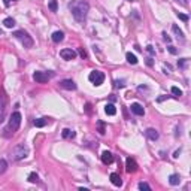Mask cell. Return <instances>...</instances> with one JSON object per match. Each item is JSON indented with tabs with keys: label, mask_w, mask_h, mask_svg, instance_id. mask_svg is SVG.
<instances>
[{
	"label": "cell",
	"mask_w": 191,
	"mask_h": 191,
	"mask_svg": "<svg viewBox=\"0 0 191 191\" xmlns=\"http://www.w3.org/2000/svg\"><path fill=\"white\" fill-rule=\"evenodd\" d=\"M70 11H72V15L73 18L78 21V23H84L85 18H87V13L90 11V5L84 0H75L69 5Z\"/></svg>",
	"instance_id": "6da1fadb"
},
{
	"label": "cell",
	"mask_w": 191,
	"mask_h": 191,
	"mask_svg": "<svg viewBox=\"0 0 191 191\" xmlns=\"http://www.w3.org/2000/svg\"><path fill=\"white\" fill-rule=\"evenodd\" d=\"M20 125H21V113L20 112H13L11 115V118H9V124H8V127L5 128V136L6 137H9L11 135H13L18 128H20Z\"/></svg>",
	"instance_id": "7a4b0ae2"
},
{
	"label": "cell",
	"mask_w": 191,
	"mask_h": 191,
	"mask_svg": "<svg viewBox=\"0 0 191 191\" xmlns=\"http://www.w3.org/2000/svg\"><path fill=\"white\" fill-rule=\"evenodd\" d=\"M8 105H9V99L8 94L3 87H0V124L5 121L6 113H8Z\"/></svg>",
	"instance_id": "3957f363"
},
{
	"label": "cell",
	"mask_w": 191,
	"mask_h": 191,
	"mask_svg": "<svg viewBox=\"0 0 191 191\" xmlns=\"http://www.w3.org/2000/svg\"><path fill=\"white\" fill-rule=\"evenodd\" d=\"M12 36H15L18 40H21V44L24 45V48H32V46H33L32 36L27 33V32H24V30H17V32H13Z\"/></svg>",
	"instance_id": "277c9868"
},
{
	"label": "cell",
	"mask_w": 191,
	"mask_h": 191,
	"mask_svg": "<svg viewBox=\"0 0 191 191\" xmlns=\"http://www.w3.org/2000/svg\"><path fill=\"white\" fill-rule=\"evenodd\" d=\"M29 155V148L24 145V143H20V145H17L13 149H12V155L11 157L13 160H23Z\"/></svg>",
	"instance_id": "5b68a950"
},
{
	"label": "cell",
	"mask_w": 191,
	"mask_h": 191,
	"mask_svg": "<svg viewBox=\"0 0 191 191\" xmlns=\"http://www.w3.org/2000/svg\"><path fill=\"white\" fill-rule=\"evenodd\" d=\"M88 79H90L96 87H99V85L103 84V81H105V73L100 72V70H93L90 73V76H88Z\"/></svg>",
	"instance_id": "8992f818"
},
{
	"label": "cell",
	"mask_w": 191,
	"mask_h": 191,
	"mask_svg": "<svg viewBox=\"0 0 191 191\" xmlns=\"http://www.w3.org/2000/svg\"><path fill=\"white\" fill-rule=\"evenodd\" d=\"M60 55H61L63 60H73V58H76V52L72 48H66V49L60 51Z\"/></svg>",
	"instance_id": "52a82bcc"
},
{
	"label": "cell",
	"mask_w": 191,
	"mask_h": 191,
	"mask_svg": "<svg viewBox=\"0 0 191 191\" xmlns=\"http://www.w3.org/2000/svg\"><path fill=\"white\" fill-rule=\"evenodd\" d=\"M137 163H136L133 158H127L125 160V170L128 172V173H135L136 170H137Z\"/></svg>",
	"instance_id": "ba28073f"
},
{
	"label": "cell",
	"mask_w": 191,
	"mask_h": 191,
	"mask_svg": "<svg viewBox=\"0 0 191 191\" xmlns=\"http://www.w3.org/2000/svg\"><path fill=\"white\" fill-rule=\"evenodd\" d=\"M33 79L36 81V82H39V84H45V82H48L49 76H48L46 73H44V72H34Z\"/></svg>",
	"instance_id": "9c48e42d"
},
{
	"label": "cell",
	"mask_w": 191,
	"mask_h": 191,
	"mask_svg": "<svg viewBox=\"0 0 191 191\" xmlns=\"http://www.w3.org/2000/svg\"><path fill=\"white\" fill-rule=\"evenodd\" d=\"M130 109H132V112L135 113V115H139V117H142L145 113V109H143V106L140 103H132Z\"/></svg>",
	"instance_id": "30bf717a"
},
{
	"label": "cell",
	"mask_w": 191,
	"mask_h": 191,
	"mask_svg": "<svg viewBox=\"0 0 191 191\" xmlns=\"http://www.w3.org/2000/svg\"><path fill=\"white\" fill-rule=\"evenodd\" d=\"M60 87L64 88V90H76V84L72 81V79H64L60 82Z\"/></svg>",
	"instance_id": "8fae6325"
},
{
	"label": "cell",
	"mask_w": 191,
	"mask_h": 191,
	"mask_svg": "<svg viewBox=\"0 0 191 191\" xmlns=\"http://www.w3.org/2000/svg\"><path fill=\"white\" fill-rule=\"evenodd\" d=\"M111 182H112L115 187H121L123 185V179H121V176L118 175V173H111Z\"/></svg>",
	"instance_id": "7c38bea8"
},
{
	"label": "cell",
	"mask_w": 191,
	"mask_h": 191,
	"mask_svg": "<svg viewBox=\"0 0 191 191\" xmlns=\"http://www.w3.org/2000/svg\"><path fill=\"white\" fill-rule=\"evenodd\" d=\"M101 161H103V164H111L113 161V155L109 151H105V152L101 154Z\"/></svg>",
	"instance_id": "4fadbf2b"
},
{
	"label": "cell",
	"mask_w": 191,
	"mask_h": 191,
	"mask_svg": "<svg viewBox=\"0 0 191 191\" xmlns=\"http://www.w3.org/2000/svg\"><path fill=\"white\" fill-rule=\"evenodd\" d=\"M63 39H64V33H63V32L58 30V32H54V33H52V40H54L55 44H60Z\"/></svg>",
	"instance_id": "5bb4252c"
},
{
	"label": "cell",
	"mask_w": 191,
	"mask_h": 191,
	"mask_svg": "<svg viewBox=\"0 0 191 191\" xmlns=\"http://www.w3.org/2000/svg\"><path fill=\"white\" fill-rule=\"evenodd\" d=\"M146 136L151 139V140H157L158 139V132L155 128H148L146 130Z\"/></svg>",
	"instance_id": "9a60e30c"
},
{
	"label": "cell",
	"mask_w": 191,
	"mask_h": 191,
	"mask_svg": "<svg viewBox=\"0 0 191 191\" xmlns=\"http://www.w3.org/2000/svg\"><path fill=\"white\" fill-rule=\"evenodd\" d=\"M61 136H63L64 139H73V137L76 136V133H75L73 130H70V128H64L63 133H61Z\"/></svg>",
	"instance_id": "2e32d148"
},
{
	"label": "cell",
	"mask_w": 191,
	"mask_h": 191,
	"mask_svg": "<svg viewBox=\"0 0 191 191\" xmlns=\"http://www.w3.org/2000/svg\"><path fill=\"white\" fill-rule=\"evenodd\" d=\"M105 112L108 113V115H115V113H117V108L113 106L112 103H108V105L105 106Z\"/></svg>",
	"instance_id": "e0dca14e"
},
{
	"label": "cell",
	"mask_w": 191,
	"mask_h": 191,
	"mask_svg": "<svg viewBox=\"0 0 191 191\" xmlns=\"http://www.w3.org/2000/svg\"><path fill=\"white\" fill-rule=\"evenodd\" d=\"M48 123H49L48 118H39V120H34L33 121V124L36 125V127H45Z\"/></svg>",
	"instance_id": "ac0fdd59"
},
{
	"label": "cell",
	"mask_w": 191,
	"mask_h": 191,
	"mask_svg": "<svg viewBox=\"0 0 191 191\" xmlns=\"http://www.w3.org/2000/svg\"><path fill=\"white\" fill-rule=\"evenodd\" d=\"M169 182H170L172 185H179L181 176L179 175H170V176H169Z\"/></svg>",
	"instance_id": "d6986e66"
},
{
	"label": "cell",
	"mask_w": 191,
	"mask_h": 191,
	"mask_svg": "<svg viewBox=\"0 0 191 191\" xmlns=\"http://www.w3.org/2000/svg\"><path fill=\"white\" fill-rule=\"evenodd\" d=\"M125 58H127V61H128L130 64H137V57H136L135 54H132V52H127Z\"/></svg>",
	"instance_id": "ffe728a7"
},
{
	"label": "cell",
	"mask_w": 191,
	"mask_h": 191,
	"mask_svg": "<svg viewBox=\"0 0 191 191\" xmlns=\"http://www.w3.org/2000/svg\"><path fill=\"white\" fill-rule=\"evenodd\" d=\"M172 29H173V32H175V33L178 34V39H181V40H184V33H182V30H181L179 27H178V25H173Z\"/></svg>",
	"instance_id": "44dd1931"
},
{
	"label": "cell",
	"mask_w": 191,
	"mask_h": 191,
	"mask_svg": "<svg viewBox=\"0 0 191 191\" xmlns=\"http://www.w3.org/2000/svg\"><path fill=\"white\" fill-rule=\"evenodd\" d=\"M3 24H5L8 29H11V27H13V25H15V21H13V18H6V20L3 21Z\"/></svg>",
	"instance_id": "7402d4cb"
},
{
	"label": "cell",
	"mask_w": 191,
	"mask_h": 191,
	"mask_svg": "<svg viewBox=\"0 0 191 191\" xmlns=\"http://www.w3.org/2000/svg\"><path fill=\"white\" fill-rule=\"evenodd\" d=\"M6 169H8V163H6V160H0V173H5Z\"/></svg>",
	"instance_id": "603a6c76"
},
{
	"label": "cell",
	"mask_w": 191,
	"mask_h": 191,
	"mask_svg": "<svg viewBox=\"0 0 191 191\" xmlns=\"http://www.w3.org/2000/svg\"><path fill=\"white\" fill-rule=\"evenodd\" d=\"M49 9L52 12H57V9H58V3H57V0H51L49 2Z\"/></svg>",
	"instance_id": "cb8c5ba5"
},
{
	"label": "cell",
	"mask_w": 191,
	"mask_h": 191,
	"mask_svg": "<svg viewBox=\"0 0 191 191\" xmlns=\"http://www.w3.org/2000/svg\"><path fill=\"white\" fill-rule=\"evenodd\" d=\"M172 94H173V97H181V96H182V91H181L178 87H172Z\"/></svg>",
	"instance_id": "d4e9b609"
},
{
	"label": "cell",
	"mask_w": 191,
	"mask_h": 191,
	"mask_svg": "<svg viewBox=\"0 0 191 191\" xmlns=\"http://www.w3.org/2000/svg\"><path fill=\"white\" fill-rule=\"evenodd\" d=\"M137 187H139V190H145V191H151V187H149V185H148V184H146V182H139V185H137Z\"/></svg>",
	"instance_id": "484cf974"
},
{
	"label": "cell",
	"mask_w": 191,
	"mask_h": 191,
	"mask_svg": "<svg viewBox=\"0 0 191 191\" xmlns=\"http://www.w3.org/2000/svg\"><path fill=\"white\" fill-rule=\"evenodd\" d=\"M29 181H30V182H37V181H39V176H37V173H30V175H29Z\"/></svg>",
	"instance_id": "4316f807"
},
{
	"label": "cell",
	"mask_w": 191,
	"mask_h": 191,
	"mask_svg": "<svg viewBox=\"0 0 191 191\" xmlns=\"http://www.w3.org/2000/svg\"><path fill=\"white\" fill-rule=\"evenodd\" d=\"M115 87H117V88H123V87H125V81H124V79H121V81L117 79V81H115Z\"/></svg>",
	"instance_id": "83f0119b"
},
{
	"label": "cell",
	"mask_w": 191,
	"mask_h": 191,
	"mask_svg": "<svg viewBox=\"0 0 191 191\" xmlns=\"http://www.w3.org/2000/svg\"><path fill=\"white\" fill-rule=\"evenodd\" d=\"M78 54L82 57V58H87V57H88V55H87V51H85L84 48H79V49H78Z\"/></svg>",
	"instance_id": "f1b7e54d"
},
{
	"label": "cell",
	"mask_w": 191,
	"mask_h": 191,
	"mask_svg": "<svg viewBox=\"0 0 191 191\" xmlns=\"http://www.w3.org/2000/svg\"><path fill=\"white\" fill-rule=\"evenodd\" d=\"M178 18L182 20V21H185V23L188 21V17H187V15H184V13H179V12H178Z\"/></svg>",
	"instance_id": "f546056e"
},
{
	"label": "cell",
	"mask_w": 191,
	"mask_h": 191,
	"mask_svg": "<svg viewBox=\"0 0 191 191\" xmlns=\"http://www.w3.org/2000/svg\"><path fill=\"white\" fill-rule=\"evenodd\" d=\"M167 49H169V52H170V54H178V49H176L175 46H169Z\"/></svg>",
	"instance_id": "4dcf8cb0"
},
{
	"label": "cell",
	"mask_w": 191,
	"mask_h": 191,
	"mask_svg": "<svg viewBox=\"0 0 191 191\" xmlns=\"http://www.w3.org/2000/svg\"><path fill=\"white\" fill-rule=\"evenodd\" d=\"M187 61H188L187 58H182V60H181L179 63H178V66H181V67H185V64H187Z\"/></svg>",
	"instance_id": "1f68e13d"
},
{
	"label": "cell",
	"mask_w": 191,
	"mask_h": 191,
	"mask_svg": "<svg viewBox=\"0 0 191 191\" xmlns=\"http://www.w3.org/2000/svg\"><path fill=\"white\" fill-rule=\"evenodd\" d=\"M146 49H148V52H149V54H152V55L155 54V51H154V48H152V46H151V45H148V46H146Z\"/></svg>",
	"instance_id": "d6a6232c"
},
{
	"label": "cell",
	"mask_w": 191,
	"mask_h": 191,
	"mask_svg": "<svg viewBox=\"0 0 191 191\" xmlns=\"http://www.w3.org/2000/svg\"><path fill=\"white\" fill-rule=\"evenodd\" d=\"M99 130H100L101 135H105V127H103V123H100V121H99Z\"/></svg>",
	"instance_id": "836d02e7"
},
{
	"label": "cell",
	"mask_w": 191,
	"mask_h": 191,
	"mask_svg": "<svg viewBox=\"0 0 191 191\" xmlns=\"http://www.w3.org/2000/svg\"><path fill=\"white\" fill-rule=\"evenodd\" d=\"M166 99H169V96H161V97H158L157 101H164Z\"/></svg>",
	"instance_id": "e575fe53"
},
{
	"label": "cell",
	"mask_w": 191,
	"mask_h": 191,
	"mask_svg": "<svg viewBox=\"0 0 191 191\" xmlns=\"http://www.w3.org/2000/svg\"><path fill=\"white\" fill-rule=\"evenodd\" d=\"M146 64H148V66H152V60L148 58V60H146Z\"/></svg>",
	"instance_id": "d590c367"
},
{
	"label": "cell",
	"mask_w": 191,
	"mask_h": 191,
	"mask_svg": "<svg viewBox=\"0 0 191 191\" xmlns=\"http://www.w3.org/2000/svg\"><path fill=\"white\" fill-rule=\"evenodd\" d=\"M163 36H164V40H166V42H170V37H169L167 34L164 33V34H163Z\"/></svg>",
	"instance_id": "8d00e7d4"
},
{
	"label": "cell",
	"mask_w": 191,
	"mask_h": 191,
	"mask_svg": "<svg viewBox=\"0 0 191 191\" xmlns=\"http://www.w3.org/2000/svg\"><path fill=\"white\" fill-rule=\"evenodd\" d=\"M11 2H13V0H5V5H6V6H9V3H11Z\"/></svg>",
	"instance_id": "74e56055"
},
{
	"label": "cell",
	"mask_w": 191,
	"mask_h": 191,
	"mask_svg": "<svg viewBox=\"0 0 191 191\" xmlns=\"http://www.w3.org/2000/svg\"><path fill=\"white\" fill-rule=\"evenodd\" d=\"M176 2H181L182 5H187V0H176Z\"/></svg>",
	"instance_id": "f35d334b"
},
{
	"label": "cell",
	"mask_w": 191,
	"mask_h": 191,
	"mask_svg": "<svg viewBox=\"0 0 191 191\" xmlns=\"http://www.w3.org/2000/svg\"><path fill=\"white\" fill-rule=\"evenodd\" d=\"M0 36H2V30H0Z\"/></svg>",
	"instance_id": "ab89813d"
},
{
	"label": "cell",
	"mask_w": 191,
	"mask_h": 191,
	"mask_svg": "<svg viewBox=\"0 0 191 191\" xmlns=\"http://www.w3.org/2000/svg\"><path fill=\"white\" fill-rule=\"evenodd\" d=\"M128 2H133V0H128Z\"/></svg>",
	"instance_id": "60d3db41"
}]
</instances>
